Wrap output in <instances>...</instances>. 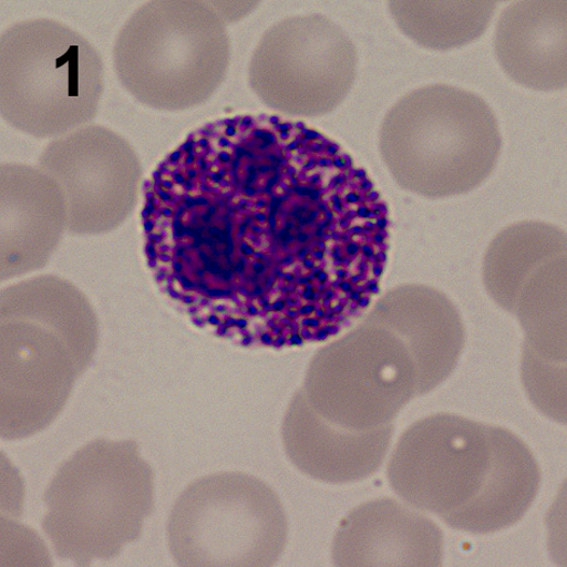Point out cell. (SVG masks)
<instances>
[{"mask_svg": "<svg viewBox=\"0 0 567 567\" xmlns=\"http://www.w3.org/2000/svg\"><path fill=\"white\" fill-rule=\"evenodd\" d=\"M142 209L155 286L195 328L240 348L329 342L374 303L388 204L336 141L301 122L235 116L155 168Z\"/></svg>", "mask_w": 567, "mask_h": 567, "instance_id": "obj_1", "label": "cell"}, {"mask_svg": "<svg viewBox=\"0 0 567 567\" xmlns=\"http://www.w3.org/2000/svg\"><path fill=\"white\" fill-rule=\"evenodd\" d=\"M231 42L215 6L155 0L123 25L113 62L123 87L137 102L184 111L208 101L230 65Z\"/></svg>", "mask_w": 567, "mask_h": 567, "instance_id": "obj_2", "label": "cell"}, {"mask_svg": "<svg viewBox=\"0 0 567 567\" xmlns=\"http://www.w3.org/2000/svg\"><path fill=\"white\" fill-rule=\"evenodd\" d=\"M104 92V65L91 42L55 20L12 24L0 38V110L16 130L61 137L89 125Z\"/></svg>", "mask_w": 567, "mask_h": 567, "instance_id": "obj_3", "label": "cell"}, {"mask_svg": "<svg viewBox=\"0 0 567 567\" xmlns=\"http://www.w3.org/2000/svg\"><path fill=\"white\" fill-rule=\"evenodd\" d=\"M45 503L42 527L59 558H112L136 540L153 512V473L134 443L96 441L61 467Z\"/></svg>", "mask_w": 567, "mask_h": 567, "instance_id": "obj_4", "label": "cell"}, {"mask_svg": "<svg viewBox=\"0 0 567 567\" xmlns=\"http://www.w3.org/2000/svg\"><path fill=\"white\" fill-rule=\"evenodd\" d=\"M288 534L277 493L244 473L194 481L167 522L169 555L181 566H272L286 550Z\"/></svg>", "mask_w": 567, "mask_h": 567, "instance_id": "obj_5", "label": "cell"}, {"mask_svg": "<svg viewBox=\"0 0 567 567\" xmlns=\"http://www.w3.org/2000/svg\"><path fill=\"white\" fill-rule=\"evenodd\" d=\"M358 52L338 24L320 16L292 17L264 33L249 63V84L282 115L318 117L344 101Z\"/></svg>", "mask_w": 567, "mask_h": 567, "instance_id": "obj_6", "label": "cell"}, {"mask_svg": "<svg viewBox=\"0 0 567 567\" xmlns=\"http://www.w3.org/2000/svg\"><path fill=\"white\" fill-rule=\"evenodd\" d=\"M39 168L60 188L69 234L96 236L120 228L138 203L140 159L130 141L97 124L56 137Z\"/></svg>", "mask_w": 567, "mask_h": 567, "instance_id": "obj_7", "label": "cell"}, {"mask_svg": "<svg viewBox=\"0 0 567 567\" xmlns=\"http://www.w3.org/2000/svg\"><path fill=\"white\" fill-rule=\"evenodd\" d=\"M484 430L437 437L432 421L417 423L396 444L388 467L392 489L406 505L444 518L470 505L484 487L494 455Z\"/></svg>", "mask_w": 567, "mask_h": 567, "instance_id": "obj_8", "label": "cell"}, {"mask_svg": "<svg viewBox=\"0 0 567 567\" xmlns=\"http://www.w3.org/2000/svg\"><path fill=\"white\" fill-rule=\"evenodd\" d=\"M2 321V429L18 439L60 414L81 372L59 334L30 321Z\"/></svg>", "mask_w": 567, "mask_h": 567, "instance_id": "obj_9", "label": "cell"}, {"mask_svg": "<svg viewBox=\"0 0 567 567\" xmlns=\"http://www.w3.org/2000/svg\"><path fill=\"white\" fill-rule=\"evenodd\" d=\"M2 279L44 267L68 228L64 197L40 168L11 163L0 173Z\"/></svg>", "mask_w": 567, "mask_h": 567, "instance_id": "obj_10", "label": "cell"}, {"mask_svg": "<svg viewBox=\"0 0 567 567\" xmlns=\"http://www.w3.org/2000/svg\"><path fill=\"white\" fill-rule=\"evenodd\" d=\"M442 533L434 523L392 499L353 508L339 524L332 556L339 566L437 565Z\"/></svg>", "mask_w": 567, "mask_h": 567, "instance_id": "obj_11", "label": "cell"}, {"mask_svg": "<svg viewBox=\"0 0 567 567\" xmlns=\"http://www.w3.org/2000/svg\"><path fill=\"white\" fill-rule=\"evenodd\" d=\"M288 458L305 475L326 484H350L372 476L384 462L392 429L351 432L326 425L306 408L290 409L281 431Z\"/></svg>", "mask_w": 567, "mask_h": 567, "instance_id": "obj_12", "label": "cell"}, {"mask_svg": "<svg viewBox=\"0 0 567 567\" xmlns=\"http://www.w3.org/2000/svg\"><path fill=\"white\" fill-rule=\"evenodd\" d=\"M2 320L34 322L62 337L81 374L93 359L97 344L94 311L86 297L60 277L40 276L7 288Z\"/></svg>", "mask_w": 567, "mask_h": 567, "instance_id": "obj_13", "label": "cell"}, {"mask_svg": "<svg viewBox=\"0 0 567 567\" xmlns=\"http://www.w3.org/2000/svg\"><path fill=\"white\" fill-rule=\"evenodd\" d=\"M505 446L495 447L489 474L476 498L461 512L444 518L456 527L477 509L488 515L484 529L493 532L512 526L527 513L538 488L540 474L529 450L516 436L506 433Z\"/></svg>", "mask_w": 567, "mask_h": 567, "instance_id": "obj_14", "label": "cell"}]
</instances>
